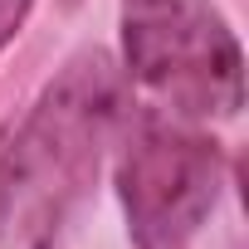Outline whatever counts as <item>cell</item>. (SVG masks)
<instances>
[{"mask_svg": "<svg viewBox=\"0 0 249 249\" xmlns=\"http://www.w3.org/2000/svg\"><path fill=\"white\" fill-rule=\"evenodd\" d=\"M117 69L73 54L0 132V249H59L117 122Z\"/></svg>", "mask_w": 249, "mask_h": 249, "instance_id": "obj_1", "label": "cell"}, {"mask_svg": "<svg viewBox=\"0 0 249 249\" xmlns=\"http://www.w3.org/2000/svg\"><path fill=\"white\" fill-rule=\"evenodd\" d=\"M122 69L181 122L244 107V54L210 0H122Z\"/></svg>", "mask_w": 249, "mask_h": 249, "instance_id": "obj_2", "label": "cell"}, {"mask_svg": "<svg viewBox=\"0 0 249 249\" xmlns=\"http://www.w3.org/2000/svg\"><path fill=\"white\" fill-rule=\"evenodd\" d=\"M225 186L220 142L157 107L137 112L117 157V200L137 249H186Z\"/></svg>", "mask_w": 249, "mask_h": 249, "instance_id": "obj_3", "label": "cell"}, {"mask_svg": "<svg viewBox=\"0 0 249 249\" xmlns=\"http://www.w3.org/2000/svg\"><path fill=\"white\" fill-rule=\"evenodd\" d=\"M30 10H35V0H0V54L15 44V35L25 30Z\"/></svg>", "mask_w": 249, "mask_h": 249, "instance_id": "obj_4", "label": "cell"}]
</instances>
